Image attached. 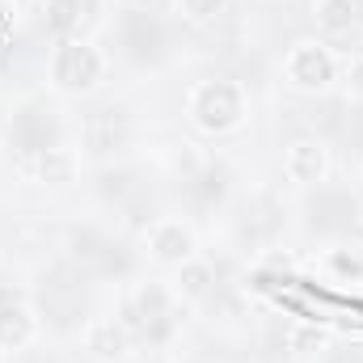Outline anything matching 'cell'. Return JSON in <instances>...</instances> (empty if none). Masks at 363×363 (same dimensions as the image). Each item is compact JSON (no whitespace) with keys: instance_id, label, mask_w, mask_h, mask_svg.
Segmentation results:
<instances>
[{"instance_id":"cell-1","label":"cell","mask_w":363,"mask_h":363,"mask_svg":"<svg viewBox=\"0 0 363 363\" xmlns=\"http://www.w3.org/2000/svg\"><path fill=\"white\" fill-rule=\"evenodd\" d=\"M186 123L203 140H228L250 123V89L233 77H207L186 89Z\"/></svg>"},{"instance_id":"cell-2","label":"cell","mask_w":363,"mask_h":363,"mask_svg":"<svg viewBox=\"0 0 363 363\" xmlns=\"http://www.w3.org/2000/svg\"><path fill=\"white\" fill-rule=\"evenodd\" d=\"M110 77V55L93 38H55L47 55V85L60 97H89Z\"/></svg>"},{"instance_id":"cell-3","label":"cell","mask_w":363,"mask_h":363,"mask_svg":"<svg viewBox=\"0 0 363 363\" xmlns=\"http://www.w3.org/2000/svg\"><path fill=\"white\" fill-rule=\"evenodd\" d=\"M178 304L182 300L174 291V283H165V279H135L127 287V300H123V321H127V330H140L144 338L161 342L178 325Z\"/></svg>"},{"instance_id":"cell-4","label":"cell","mask_w":363,"mask_h":363,"mask_svg":"<svg viewBox=\"0 0 363 363\" xmlns=\"http://www.w3.org/2000/svg\"><path fill=\"white\" fill-rule=\"evenodd\" d=\"M338 77H342V64L334 47L321 38H300L283 55V85L300 97H325L338 85Z\"/></svg>"},{"instance_id":"cell-5","label":"cell","mask_w":363,"mask_h":363,"mask_svg":"<svg viewBox=\"0 0 363 363\" xmlns=\"http://www.w3.org/2000/svg\"><path fill=\"white\" fill-rule=\"evenodd\" d=\"M140 245H144V258L157 262V267H169L178 271L182 262H190L199 254V237L194 228L178 220V216H157L144 233H140Z\"/></svg>"},{"instance_id":"cell-6","label":"cell","mask_w":363,"mask_h":363,"mask_svg":"<svg viewBox=\"0 0 363 363\" xmlns=\"http://www.w3.org/2000/svg\"><path fill=\"white\" fill-rule=\"evenodd\" d=\"M330 174H334V152L321 135H296L283 148V178L296 190H313V186L330 182Z\"/></svg>"},{"instance_id":"cell-7","label":"cell","mask_w":363,"mask_h":363,"mask_svg":"<svg viewBox=\"0 0 363 363\" xmlns=\"http://www.w3.org/2000/svg\"><path fill=\"white\" fill-rule=\"evenodd\" d=\"M81 351L93 363H123L131 355V330L123 317H93L81 330Z\"/></svg>"},{"instance_id":"cell-8","label":"cell","mask_w":363,"mask_h":363,"mask_svg":"<svg viewBox=\"0 0 363 363\" xmlns=\"http://www.w3.org/2000/svg\"><path fill=\"white\" fill-rule=\"evenodd\" d=\"M43 334L38 308L30 300H0V355H21Z\"/></svg>"},{"instance_id":"cell-9","label":"cell","mask_w":363,"mask_h":363,"mask_svg":"<svg viewBox=\"0 0 363 363\" xmlns=\"http://www.w3.org/2000/svg\"><path fill=\"white\" fill-rule=\"evenodd\" d=\"M30 174H34V182L51 186V190H64V186H72L81 178V157L68 144H47V148H34Z\"/></svg>"},{"instance_id":"cell-10","label":"cell","mask_w":363,"mask_h":363,"mask_svg":"<svg viewBox=\"0 0 363 363\" xmlns=\"http://www.w3.org/2000/svg\"><path fill=\"white\" fill-rule=\"evenodd\" d=\"M283 351L291 363H321L334 351V334L325 325H313V321H300L283 334Z\"/></svg>"},{"instance_id":"cell-11","label":"cell","mask_w":363,"mask_h":363,"mask_svg":"<svg viewBox=\"0 0 363 363\" xmlns=\"http://www.w3.org/2000/svg\"><path fill=\"white\" fill-rule=\"evenodd\" d=\"M317 271L334 283H363V250L351 241H334L317 254Z\"/></svg>"},{"instance_id":"cell-12","label":"cell","mask_w":363,"mask_h":363,"mask_svg":"<svg viewBox=\"0 0 363 363\" xmlns=\"http://www.w3.org/2000/svg\"><path fill=\"white\" fill-rule=\"evenodd\" d=\"M174 291H178V300L186 304H199V300H207L211 291H216V267L207 262V258H190V262H182L178 274H174Z\"/></svg>"},{"instance_id":"cell-13","label":"cell","mask_w":363,"mask_h":363,"mask_svg":"<svg viewBox=\"0 0 363 363\" xmlns=\"http://www.w3.org/2000/svg\"><path fill=\"white\" fill-rule=\"evenodd\" d=\"M313 21L321 34L338 38V34H351L355 21H359V4L355 0H313Z\"/></svg>"},{"instance_id":"cell-14","label":"cell","mask_w":363,"mask_h":363,"mask_svg":"<svg viewBox=\"0 0 363 363\" xmlns=\"http://www.w3.org/2000/svg\"><path fill=\"white\" fill-rule=\"evenodd\" d=\"M81 13H85V0H47L43 26H47L55 38H72V34L81 30Z\"/></svg>"},{"instance_id":"cell-15","label":"cell","mask_w":363,"mask_h":363,"mask_svg":"<svg viewBox=\"0 0 363 363\" xmlns=\"http://www.w3.org/2000/svg\"><path fill=\"white\" fill-rule=\"evenodd\" d=\"M118 127H123V114L118 110H97L89 118V144L93 148H114Z\"/></svg>"},{"instance_id":"cell-16","label":"cell","mask_w":363,"mask_h":363,"mask_svg":"<svg viewBox=\"0 0 363 363\" xmlns=\"http://www.w3.org/2000/svg\"><path fill=\"white\" fill-rule=\"evenodd\" d=\"M169 169H174L182 182H194V178H199V174L207 169V161H203L199 144H178V148L169 152Z\"/></svg>"},{"instance_id":"cell-17","label":"cell","mask_w":363,"mask_h":363,"mask_svg":"<svg viewBox=\"0 0 363 363\" xmlns=\"http://www.w3.org/2000/svg\"><path fill=\"white\" fill-rule=\"evenodd\" d=\"M174 9L182 13V21L207 26V21H216V17L228 9V0H174Z\"/></svg>"},{"instance_id":"cell-18","label":"cell","mask_w":363,"mask_h":363,"mask_svg":"<svg viewBox=\"0 0 363 363\" xmlns=\"http://www.w3.org/2000/svg\"><path fill=\"white\" fill-rule=\"evenodd\" d=\"M338 81L347 85V97H351V101H363V55H355V60L342 68Z\"/></svg>"},{"instance_id":"cell-19","label":"cell","mask_w":363,"mask_h":363,"mask_svg":"<svg viewBox=\"0 0 363 363\" xmlns=\"http://www.w3.org/2000/svg\"><path fill=\"white\" fill-rule=\"evenodd\" d=\"M114 4H118V9H148L152 0H114Z\"/></svg>"},{"instance_id":"cell-20","label":"cell","mask_w":363,"mask_h":363,"mask_svg":"<svg viewBox=\"0 0 363 363\" xmlns=\"http://www.w3.org/2000/svg\"><path fill=\"white\" fill-rule=\"evenodd\" d=\"M9 17H13V13H9V4H0V34H4V26H9Z\"/></svg>"},{"instance_id":"cell-21","label":"cell","mask_w":363,"mask_h":363,"mask_svg":"<svg viewBox=\"0 0 363 363\" xmlns=\"http://www.w3.org/2000/svg\"><path fill=\"white\" fill-rule=\"evenodd\" d=\"M17 4H26V9H47V0H17Z\"/></svg>"},{"instance_id":"cell-22","label":"cell","mask_w":363,"mask_h":363,"mask_svg":"<svg viewBox=\"0 0 363 363\" xmlns=\"http://www.w3.org/2000/svg\"><path fill=\"white\" fill-rule=\"evenodd\" d=\"M359 224H363V207H359Z\"/></svg>"}]
</instances>
